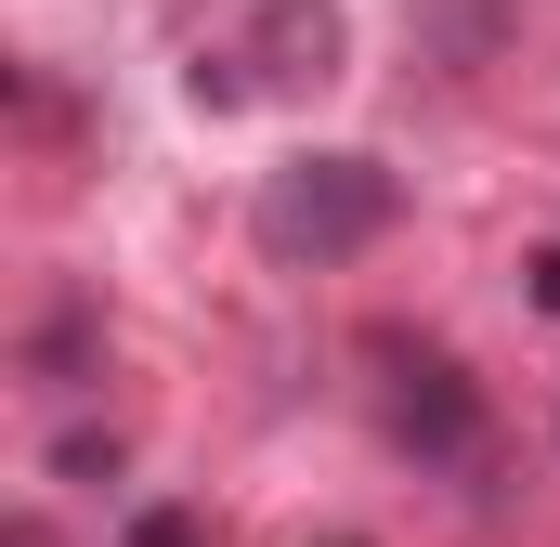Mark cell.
Listing matches in <instances>:
<instances>
[{
    "mask_svg": "<svg viewBox=\"0 0 560 547\" xmlns=\"http://www.w3.org/2000/svg\"><path fill=\"white\" fill-rule=\"evenodd\" d=\"M339 79V0H209L183 92L196 105H261V92H326Z\"/></svg>",
    "mask_w": 560,
    "mask_h": 547,
    "instance_id": "cell-1",
    "label": "cell"
},
{
    "mask_svg": "<svg viewBox=\"0 0 560 547\" xmlns=\"http://www.w3.org/2000/svg\"><path fill=\"white\" fill-rule=\"evenodd\" d=\"M339 547H352V535H339Z\"/></svg>",
    "mask_w": 560,
    "mask_h": 547,
    "instance_id": "cell-6",
    "label": "cell"
},
{
    "mask_svg": "<svg viewBox=\"0 0 560 547\" xmlns=\"http://www.w3.org/2000/svg\"><path fill=\"white\" fill-rule=\"evenodd\" d=\"M392 170L378 156H287L275 183H261V248L275 261H352V248H378L392 235Z\"/></svg>",
    "mask_w": 560,
    "mask_h": 547,
    "instance_id": "cell-2",
    "label": "cell"
},
{
    "mask_svg": "<svg viewBox=\"0 0 560 547\" xmlns=\"http://www.w3.org/2000/svg\"><path fill=\"white\" fill-rule=\"evenodd\" d=\"M118 547H209V522H196V509H143Z\"/></svg>",
    "mask_w": 560,
    "mask_h": 547,
    "instance_id": "cell-4",
    "label": "cell"
},
{
    "mask_svg": "<svg viewBox=\"0 0 560 547\" xmlns=\"http://www.w3.org/2000/svg\"><path fill=\"white\" fill-rule=\"evenodd\" d=\"M378 417H392V443L418 456V469H482V392H469V365L456 352H430V339H378Z\"/></svg>",
    "mask_w": 560,
    "mask_h": 547,
    "instance_id": "cell-3",
    "label": "cell"
},
{
    "mask_svg": "<svg viewBox=\"0 0 560 547\" xmlns=\"http://www.w3.org/2000/svg\"><path fill=\"white\" fill-rule=\"evenodd\" d=\"M522 274H535V313H560V235H548V248H535Z\"/></svg>",
    "mask_w": 560,
    "mask_h": 547,
    "instance_id": "cell-5",
    "label": "cell"
}]
</instances>
